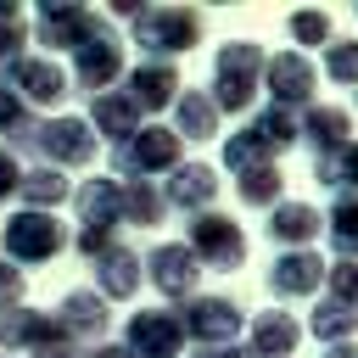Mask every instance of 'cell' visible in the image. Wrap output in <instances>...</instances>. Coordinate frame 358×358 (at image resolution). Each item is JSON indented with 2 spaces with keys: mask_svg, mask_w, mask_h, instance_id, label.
<instances>
[{
  "mask_svg": "<svg viewBox=\"0 0 358 358\" xmlns=\"http://www.w3.org/2000/svg\"><path fill=\"white\" fill-rule=\"evenodd\" d=\"M268 229H274V235H285V241H302V235H313V229H319V218H313L308 207H285L280 218H268Z\"/></svg>",
  "mask_w": 358,
  "mask_h": 358,
  "instance_id": "cell-1",
  "label": "cell"
},
{
  "mask_svg": "<svg viewBox=\"0 0 358 358\" xmlns=\"http://www.w3.org/2000/svg\"><path fill=\"white\" fill-rule=\"evenodd\" d=\"M313 274H319V263H313V257H291V263L280 268V291H302Z\"/></svg>",
  "mask_w": 358,
  "mask_h": 358,
  "instance_id": "cell-2",
  "label": "cell"
},
{
  "mask_svg": "<svg viewBox=\"0 0 358 358\" xmlns=\"http://www.w3.org/2000/svg\"><path fill=\"white\" fill-rule=\"evenodd\" d=\"M336 241L341 246H358V201H341L336 207Z\"/></svg>",
  "mask_w": 358,
  "mask_h": 358,
  "instance_id": "cell-3",
  "label": "cell"
},
{
  "mask_svg": "<svg viewBox=\"0 0 358 358\" xmlns=\"http://www.w3.org/2000/svg\"><path fill=\"white\" fill-rule=\"evenodd\" d=\"M341 112H313V140H341Z\"/></svg>",
  "mask_w": 358,
  "mask_h": 358,
  "instance_id": "cell-4",
  "label": "cell"
},
{
  "mask_svg": "<svg viewBox=\"0 0 358 358\" xmlns=\"http://www.w3.org/2000/svg\"><path fill=\"white\" fill-rule=\"evenodd\" d=\"M324 179H358V145L341 157V168H324Z\"/></svg>",
  "mask_w": 358,
  "mask_h": 358,
  "instance_id": "cell-5",
  "label": "cell"
},
{
  "mask_svg": "<svg viewBox=\"0 0 358 358\" xmlns=\"http://www.w3.org/2000/svg\"><path fill=\"white\" fill-rule=\"evenodd\" d=\"M330 67H336V73H341V78H347V73H352V67H358V45H352V50H336V56H330Z\"/></svg>",
  "mask_w": 358,
  "mask_h": 358,
  "instance_id": "cell-6",
  "label": "cell"
}]
</instances>
